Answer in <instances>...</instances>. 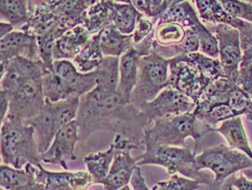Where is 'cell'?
Returning a JSON list of instances; mask_svg holds the SVG:
<instances>
[{"label": "cell", "mask_w": 252, "mask_h": 190, "mask_svg": "<svg viewBox=\"0 0 252 190\" xmlns=\"http://www.w3.org/2000/svg\"><path fill=\"white\" fill-rule=\"evenodd\" d=\"M100 45L104 57L120 58L133 48L132 35H124L114 25L108 26L100 34Z\"/></svg>", "instance_id": "23"}, {"label": "cell", "mask_w": 252, "mask_h": 190, "mask_svg": "<svg viewBox=\"0 0 252 190\" xmlns=\"http://www.w3.org/2000/svg\"><path fill=\"white\" fill-rule=\"evenodd\" d=\"M186 29L174 22H158L154 30V46L173 47L183 41Z\"/></svg>", "instance_id": "29"}, {"label": "cell", "mask_w": 252, "mask_h": 190, "mask_svg": "<svg viewBox=\"0 0 252 190\" xmlns=\"http://www.w3.org/2000/svg\"><path fill=\"white\" fill-rule=\"evenodd\" d=\"M196 36L198 37L199 40V52L206 54V56L219 59V42L216 35L208 29V26L204 23H199L194 29Z\"/></svg>", "instance_id": "34"}, {"label": "cell", "mask_w": 252, "mask_h": 190, "mask_svg": "<svg viewBox=\"0 0 252 190\" xmlns=\"http://www.w3.org/2000/svg\"><path fill=\"white\" fill-rule=\"evenodd\" d=\"M104 58L105 57L102 52L100 37L97 34L91 37L86 47L73 60V63L80 73L86 74L93 72L100 67Z\"/></svg>", "instance_id": "28"}, {"label": "cell", "mask_w": 252, "mask_h": 190, "mask_svg": "<svg viewBox=\"0 0 252 190\" xmlns=\"http://www.w3.org/2000/svg\"><path fill=\"white\" fill-rule=\"evenodd\" d=\"M1 160L2 164L15 168H23L34 163H41V154L38 150L35 130L25 121L5 117L1 123Z\"/></svg>", "instance_id": "3"}, {"label": "cell", "mask_w": 252, "mask_h": 190, "mask_svg": "<svg viewBox=\"0 0 252 190\" xmlns=\"http://www.w3.org/2000/svg\"><path fill=\"white\" fill-rule=\"evenodd\" d=\"M97 85L104 89L117 91L119 83V58L105 57L96 70Z\"/></svg>", "instance_id": "33"}, {"label": "cell", "mask_w": 252, "mask_h": 190, "mask_svg": "<svg viewBox=\"0 0 252 190\" xmlns=\"http://www.w3.org/2000/svg\"><path fill=\"white\" fill-rule=\"evenodd\" d=\"M83 25L91 36L100 34L102 31L113 25L112 1H95L88 10Z\"/></svg>", "instance_id": "26"}, {"label": "cell", "mask_w": 252, "mask_h": 190, "mask_svg": "<svg viewBox=\"0 0 252 190\" xmlns=\"http://www.w3.org/2000/svg\"><path fill=\"white\" fill-rule=\"evenodd\" d=\"M209 132L202 126L195 114L186 113L178 116H167L153 121L144 130V145L185 147L186 138H193L195 149L202 136Z\"/></svg>", "instance_id": "5"}, {"label": "cell", "mask_w": 252, "mask_h": 190, "mask_svg": "<svg viewBox=\"0 0 252 190\" xmlns=\"http://www.w3.org/2000/svg\"><path fill=\"white\" fill-rule=\"evenodd\" d=\"M119 190H133V189H131L129 186H126V187H124V188H122V189H119Z\"/></svg>", "instance_id": "48"}, {"label": "cell", "mask_w": 252, "mask_h": 190, "mask_svg": "<svg viewBox=\"0 0 252 190\" xmlns=\"http://www.w3.org/2000/svg\"><path fill=\"white\" fill-rule=\"evenodd\" d=\"M14 31V27L11 25L10 23H7V22L1 21L0 23V37L3 38L7 35H9L10 33H12Z\"/></svg>", "instance_id": "46"}, {"label": "cell", "mask_w": 252, "mask_h": 190, "mask_svg": "<svg viewBox=\"0 0 252 190\" xmlns=\"http://www.w3.org/2000/svg\"><path fill=\"white\" fill-rule=\"evenodd\" d=\"M10 109V101L7 95H4L3 92H0V112H1V123L4 121L5 117H7Z\"/></svg>", "instance_id": "45"}, {"label": "cell", "mask_w": 252, "mask_h": 190, "mask_svg": "<svg viewBox=\"0 0 252 190\" xmlns=\"http://www.w3.org/2000/svg\"><path fill=\"white\" fill-rule=\"evenodd\" d=\"M91 34L85 25H78L74 29L65 32L58 38L53 48V60H69L73 61L76 56L83 50L91 39Z\"/></svg>", "instance_id": "18"}, {"label": "cell", "mask_w": 252, "mask_h": 190, "mask_svg": "<svg viewBox=\"0 0 252 190\" xmlns=\"http://www.w3.org/2000/svg\"><path fill=\"white\" fill-rule=\"evenodd\" d=\"M1 190H5V189H3V188H1Z\"/></svg>", "instance_id": "49"}, {"label": "cell", "mask_w": 252, "mask_h": 190, "mask_svg": "<svg viewBox=\"0 0 252 190\" xmlns=\"http://www.w3.org/2000/svg\"><path fill=\"white\" fill-rule=\"evenodd\" d=\"M116 152V146L112 143L108 149L85 156L84 161L87 165L88 172L93 179V183L101 185L104 179L107 177Z\"/></svg>", "instance_id": "25"}, {"label": "cell", "mask_w": 252, "mask_h": 190, "mask_svg": "<svg viewBox=\"0 0 252 190\" xmlns=\"http://www.w3.org/2000/svg\"><path fill=\"white\" fill-rule=\"evenodd\" d=\"M219 42V60L222 65L225 77L236 84L239 68L243 61L242 41L239 32L234 27L218 24L207 25Z\"/></svg>", "instance_id": "11"}, {"label": "cell", "mask_w": 252, "mask_h": 190, "mask_svg": "<svg viewBox=\"0 0 252 190\" xmlns=\"http://www.w3.org/2000/svg\"><path fill=\"white\" fill-rule=\"evenodd\" d=\"M77 143H79V128L77 121H73L57 134L50 148L41 155V162L61 165L64 170H67V162L77 160L75 152Z\"/></svg>", "instance_id": "16"}, {"label": "cell", "mask_w": 252, "mask_h": 190, "mask_svg": "<svg viewBox=\"0 0 252 190\" xmlns=\"http://www.w3.org/2000/svg\"><path fill=\"white\" fill-rule=\"evenodd\" d=\"M0 15L13 27H23L29 22V1L24 0H1Z\"/></svg>", "instance_id": "30"}, {"label": "cell", "mask_w": 252, "mask_h": 190, "mask_svg": "<svg viewBox=\"0 0 252 190\" xmlns=\"http://www.w3.org/2000/svg\"><path fill=\"white\" fill-rule=\"evenodd\" d=\"M138 165H158L166 168L170 175H181L201 185L215 183V176L204 173L197 168L196 152L189 147H171L144 145L143 153L136 159Z\"/></svg>", "instance_id": "4"}, {"label": "cell", "mask_w": 252, "mask_h": 190, "mask_svg": "<svg viewBox=\"0 0 252 190\" xmlns=\"http://www.w3.org/2000/svg\"><path fill=\"white\" fill-rule=\"evenodd\" d=\"M227 106L232 109L237 116H247L252 110V99L236 85L231 92Z\"/></svg>", "instance_id": "37"}, {"label": "cell", "mask_w": 252, "mask_h": 190, "mask_svg": "<svg viewBox=\"0 0 252 190\" xmlns=\"http://www.w3.org/2000/svg\"><path fill=\"white\" fill-rule=\"evenodd\" d=\"M43 72L32 75L24 79L15 88L8 92L10 109L7 117L27 121L39 114L46 105L42 85ZM2 92V91H0Z\"/></svg>", "instance_id": "9"}, {"label": "cell", "mask_w": 252, "mask_h": 190, "mask_svg": "<svg viewBox=\"0 0 252 190\" xmlns=\"http://www.w3.org/2000/svg\"><path fill=\"white\" fill-rule=\"evenodd\" d=\"M212 81L181 57L170 60L169 87L190 98L196 105Z\"/></svg>", "instance_id": "12"}, {"label": "cell", "mask_w": 252, "mask_h": 190, "mask_svg": "<svg viewBox=\"0 0 252 190\" xmlns=\"http://www.w3.org/2000/svg\"><path fill=\"white\" fill-rule=\"evenodd\" d=\"M157 22L154 20L147 19V18H142L140 22L136 25L135 30L132 34V39H133V46L138 45V43L142 42L147 37L152 35V33L154 32L155 26Z\"/></svg>", "instance_id": "40"}, {"label": "cell", "mask_w": 252, "mask_h": 190, "mask_svg": "<svg viewBox=\"0 0 252 190\" xmlns=\"http://www.w3.org/2000/svg\"><path fill=\"white\" fill-rule=\"evenodd\" d=\"M79 143L84 144L97 130H111L124 135L143 147L146 118L131 102H126L117 91L96 86L80 98L78 115Z\"/></svg>", "instance_id": "1"}, {"label": "cell", "mask_w": 252, "mask_h": 190, "mask_svg": "<svg viewBox=\"0 0 252 190\" xmlns=\"http://www.w3.org/2000/svg\"><path fill=\"white\" fill-rule=\"evenodd\" d=\"M251 149H252V147H251Z\"/></svg>", "instance_id": "50"}, {"label": "cell", "mask_w": 252, "mask_h": 190, "mask_svg": "<svg viewBox=\"0 0 252 190\" xmlns=\"http://www.w3.org/2000/svg\"><path fill=\"white\" fill-rule=\"evenodd\" d=\"M42 85L46 101L59 102L70 98H81L94 89L97 75L95 71L80 73L73 61L60 60L54 61L50 69H43Z\"/></svg>", "instance_id": "2"}, {"label": "cell", "mask_w": 252, "mask_h": 190, "mask_svg": "<svg viewBox=\"0 0 252 190\" xmlns=\"http://www.w3.org/2000/svg\"><path fill=\"white\" fill-rule=\"evenodd\" d=\"M141 58L142 56L134 48H131L119 58V83L117 92L128 103L131 101V96L138 83Z\"/></svg>", "instance_id": "19"}, {"label": "cell", "mask_w": 252, "mask_h": 190, "mask_svg": "<svg viewBox=\"0 0 252 190\" xmlns=\"http://www.w3.org/2000/svg\"><path fill=\"white\" fill-rule=\"evenodd\" d=\"M94 3V0H62L59 8L60 30L65 33L83 25L88 10Z\"/></svg>", "instance_id": "20"}, {"label": "cell", "mask_w": 252, "mask_h": 190, "mask_svg": "<svg viewBox=\"0 0 252 190\" xmlns=\"http://www.w3.org/2000/svg\"><path fill=\"white\" fill-rule=\"evenodd\" d=\"M228 181L233 188H236L237 190H252V179L248 178L244 174H239V175L235 174L228 178Z\"/></svg>", "instance_id": "42"}, {"label": "cell", "mask_w": 252, "mask_h": 190, "mask_svg": "<svg viewBox=\"0 0 252 190\" xmlns=\"http://www.w3.org/2000/svg\"><path fill=\"white\" fill-rule=\"evenodd\" d=\"M216 132L220 133L226 139L231 148L244 152L252 160V149L249 145L242 117L236 116L221 123L220 126L216 128Z\"/></svg>", "instance_id": "22"}, {"label": "cell", "mask_w": 252, "mask_h": 190, "mask_svg": "<svg viewBox=\"0 0 252 190\" xmlns=\"http://www.w3.org/2000/svg\"><path fill=\"white\" fill-rule=\"evenodd\" d=\"M247 118L249 119V121H251V122H252V110L250 111V113H249L248 115H247Z\"/></svg>", "instance_id": "47"}, {"label": "cell", "mask_w": 252, "mask_h": 190, "mask_svg": "<svg viewBox=\"0 0 252 190\" xmlns=\"http://www.w3.org/2000/svg\"><path fill=\"white\" fill-rule=\"evenodd\" d=\"M24 170L32 173L36 181L48 190H88L94 185L89 172H51L46 170L41 163H30Z\"/></svg>", "instance_id": "15"}, {"label": "cell", "mask_w": 252, "mask_h": 190, "mask_svg": "<svg viewBox=\"0 0 252 190\" xmlns=\"http://www.w3.org/2000/svg\"><path fill=\"white\" fill-rule=\"evenodd\" d=\"M158 22H174L182 25L184 29H194L195 26L201 23L198 13L189 1H175L172 0V3L168 10Z\"/></svg>", "instance_id": "27"}, {"label": "cell", "mask_w": 252, "mask_h": 190, "mask_svg": "<svg viewBox=\"0 0 252 190\" xmlns=\"http://www.w3.org/2000/svg\"><path fill=\"white\" fill-rule=\"evenodd\" d=\"M61 2L62 0L29 1V22L21 31L34 35L36 38L48 34H56L61 37L64 34L59 25V8Z\"/></svg>", "instance_id": "14"}, {"label": "cell", "mask_w": 252, "mask_h": 190, "mask_svg": "<svg viewBox=\"0 0 252 190\" xmlns=\"http://www.w3.org/2000/svg\"><path fill=\"white\" fill-rule=\"evenodd\" d=\"M113 144L116 146L117 152L107 177L101 184L105 190H119L128 186L135 168L139 167L136 159L131 155L130 152L143 150L141 146L120 134L115 135Z\"/></svg>", "instance_id": "10"}, {"label": "cell", "mask_w": 252, "mask_h": 190, "mask_svg": "<svg viewBox=\"0 0 252 190\" xmlns=\"http://www.w3.org/2000/svg\"><path fill=\"white\" fill-rule=\"evenodd\" d=\"M201 184L194 179L180 175H172L165 182L157 183L152 190H198Z\"/></svg>", "instance_id": "38"}, {"label": "cell", "mask_w": 252, "mask_h": 190, "mask_svg": "<svg viewBox=\"0 0 252 190\" xmlns=\"http://www.w3.org/2000/svg\"><path fill=\"white\" fill-rule=\"evenodd\" d=\"M79 103L80 98L78 97L59 102L46 101L39 114L25 121L35 130L38 150L41 155L50 148L60 130L70 122L76 121Z\"/></svg>", "instance_id": "6"}, {"label": "cell", "mask_w": 252, "mask_h": 190, "mask_svg": "<svg viewBox=\"0 0 252 190\" xmlns=\"http://www.w3.org/2000/svg\"><path fill=\"white\" fill-rule=\"evenodd\" d=\"M169 65L170 60L155 52L141 58L138 83L130 101L138 110L169 87Z\"/></svg>", "instance_id": "7"}, {"label": "cell", "mask_w": 252, "mask_h": 190, "mask_svg": "<svg viewBox=\"0 0 252 190\" xmlns=\"http://www.w3.org/2000/svg\"><path fill=\"white\" fill-rule=\"evenodd\" d=\"M0 185L5 190H48L24 168L15 170L4 164L0 165Z\"/></svg>", "instance_id": "21"}, {"label": "cell", "mask_w": 252, "mask_h": 190, "mask_svg": "<svg viewBox=\"0 0 252 190\" xmlns=\"http://www.w3.org/2000/svg\"><path fill=\"white\" fill-rule=\"evenodd\" d=\"M198 10L199 19L212 25L225 24L231 26L233 16L229 15L219 0L210 1V0H198L194 2Z\"/></svg>", "instance_id": "31"}, {"label": "cell", "mask_w": 252, "mask_h": 190, "mask_svg": "<svg viewBox=\"0 0 252 190\" xmlns=\"http://www.w3.org/2000/svg\"><path fill=\"white\" fill-rule=\"evenodd\" d=\"M231 26L236 29L240 34L243 50V61L240 65H252V23L233 16Z\"/></svg>", "instance_id": "35"}, {"label": "cell", "mask_w": 252, "mask_h": 190, "mask_svg": "<svg viewBox=\"0 0 252 190\" xmlns=\"http://www.w3.org/2000/svg\"><path fill=\"white\" fill-rule=\"evenodd\" d=\"M40 60L37 38L23 31H13L0 41V65L15 58Z\"/></svg>", "instance_id": "17"}, {"label": "cell", "mask_w": 252, "mask_h": 190, "mask_svg": "<svg viewBox=\"0 0 252 190\" xmlns=\"http://www.w3.org/2000/svg\"><path fill=\"white\" fill-rule=\"evenodd\" d=\"M198 190H233V186L228 179L223 183H212L210 185H201Z\"/></svg>", "instance_id": "44"}, {"label": "cell", "mask_w": 252, "mask_h": 190, "mask_svg": "<svg viewBox=\"0 0 252 190\" xmlns=\"http://www.w3.org/2000/svg\"><path fill=\"white\" fill-rule=\"evenodd\" d=\"M131 2L144 18L154 20L158 23L163 13L171 5L172 0H134Z\"/></svg>", "instance_id": "36"}, {"label": "cell", "mask_w": 252, "mask_h": 190, "mask_svg": "<svg viewBox=\"0 0 252 190\" xmlns=\"http://www.w3.org/2000/svg\"><path fill=\"white\" fill-rule=\"evenodd\" d=\"M130 183L133 190H152L147 187V185L145 183V178L143 176V174H142L140 166L135 168V171L133 172V175L131 177Z\"/></svg>", "instance_id": "43"}, {"label": "cell", "mask_w": 252, "mask_h": 190, "mask_svg": "<svg viewBox=\"0 0 252 190\" xmlns=\"http://www.w3.org/2000/svg\"><path fill=\"white\" fill-rule=\"evenodd\" d=\"M236 85L252 99V65H240Z\"/></svg>", "instance_id": "41"}, {"label": "cell", "mask_w": 252, "mask_h": 190, "mask_svg": "<svg viewBox=\"0 0 252 190\" xmlns=\"http://www.w3.org/2000/svg\"><path fill=\"white\" fill-rule=\"evenodd\" d=\"M196 163L199 171H211L217 183L225 182L236 173L252 168V160L247 154L223 144L196 155Z\"/></svg>", "instance_id": "8"}, {"label": "cell", "mask_w": 252, "mask_h": 190, "mask_svg": "<svg viewBox=\"0 0 252 190\" xmlns=\"http://www.w3.org/2000/svg\"><path fill=\"white\" fill-rule=\"evenodd\" d=\"M113 25L124 35H132L142 18L140 11L131 1H112Z\"/></svg>", "instance_id": "24"}, {"label": "cell", "mask_w": 252, "mask_h": 190, "mask_svg": "<svg viewBox=\"0 0 252 190\" xmlns=\"http://www.w3.org/2000/svg\"><path fill=\"white\" fill-rule=\"evenodd\" d=\"M195 109L196 103L190 98L171 87H167L154 100L146 102L140 111L150 125L155 119L191 113Z\"/></svg>", "instance_id": "13"}, {"label": "cell", "mask_w": 252, "mask_h": 190, "mask_svg": "<svg viewBox=\"0 0 252 190\" xmlns=\"http://www.w3.org/2000/svg\"><path fill=\"white\" fill-rule=\"evenodd\" d=\"M180 57L182 58L184 61L193 65L197 70H199L206 77L210 78L211 80H217L219 78L225 77L222 65L220 63V60L219 59L210 58L201 52H194Z\"/></svg>", "instance_id": "32"}, {"label": "cell", "mask_w": 252, "mask_h": 190, "mask_svg": "<svg viewBox=\"0 0 252 190\" xmlns=\"http://www.w3.org/2000/svg\"><path fill=\"white\" fill-rule=\"evenodd\" d=\"M221 4L226 12L234 18L252 23V2L251 1H228L221 0Z\"/></svg>", "instance_id": "39"}]
</instances>
